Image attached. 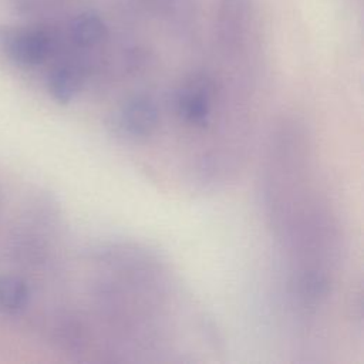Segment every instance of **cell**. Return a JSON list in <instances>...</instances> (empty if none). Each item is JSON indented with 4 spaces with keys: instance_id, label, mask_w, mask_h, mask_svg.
Returning a JSON list of instances; mask_svg holds the SVG:
<instances>
[{
    "instance_id": "cell-6",
    "label": "cell",
    "mask_w": 364,
    "mask_h": 364,
    "mask_svg": "<svg viewBox=\"0 0 364 364\" xmlns=\"http://www.w3.org/2000/svg\"><path fill=\"white\" fill-rule=\"evenodd\" d=\"M30 299V287L17 276L0 277V310L9 314L23 310Z\"/></svg>"
},
{
    "instance_id": "cell-1",
    "label": "cell",
    "mask_w": 364,
    "mask_h": 364,
    "mask_svg": "<svg viewBox=\"0 0 364 364\" xmlns=\"http://www.w3.org/2000/svg\"><path fill=\"white\" fill-rule=\"evenodd\" d=\"M54 40L43 28H28L14 33L7 40V53L21 65L41 64L51 54Z\"/></svg>"
},
{
    "instance_id": "cell-7",
    "label": "cell",
    "mask_w": 364,
    "mask_h": 364,
    "mask_svg": "<svg viewBox=\"0 0 364 364\" xmlns=\"http://www.w3.org/2000/svg\"><path fill=\"white\" fill-rule=\"evenodd\" d=\"M303 286H304L306 293H309L313 297L321 296L326 291V282L318 276H310L309 279H306Z\"/></svg>"
},
{
    "instance_id": "cell-2",
    "label": "cell",
    "mask_w": 364,
    "mask_h": 364,
    "mask_svg": "<svg viewBox=\"0 0 364 364\" xmlns=\"http://www.w3.org/2000/svg\"><path fill=\"white\" fill-rule=\"evenodd\" d=\"M212 84L206 77H195L178 95V111L182 118L195 125H205L210 115Z\"/></svg>"
},
{
    "instance_id": "cell-5",
    "label": "cell",
    "mask_w": 364,
    "mask_h": 364,
    "mask_svg": "<svg viewBox=\"0 0 364 364\" xmlns=\"http://www.w3.org/2000/svg\"><path fill=\"white\" fill-rule=\"evenodd\" d=\"M107 34V28L100 16L94 13H82L74 18L70 36L78 47H94L100 44Z\"/></svg>"
},
{
    "instance_id": "cell-3",
    "label": "cell",
    "mask_w": 364,
    "mask_h": 364,
    "mask_svg": "<svg viewBox=\"0 0 364 364\" xmlns=\"http://www.w3.org/2000/svg\"><path fill=\"white\" fill-rule=\"evenodd\" d=\"M121 124L131 135H149L158 124V108L155 102L145 95L132 97L122 107Z\"/></svg>"
},
{
    "instance_id": "cell-4",
    "label": "cell",
    "mask_w": 364,
    "mask_h": 364,
    "mask_svg": "<svg viewBox=\"0 0 364 364\" xmlns=\"http://www.w3.org/2000/svg\"><path fill=\"white\" fill-rule=\"evenodd\" d=\"M82 74L75 64H61L53 70L48 78V88L58 102H70L80 91Z\"/></svg>"
}]
</instances>
